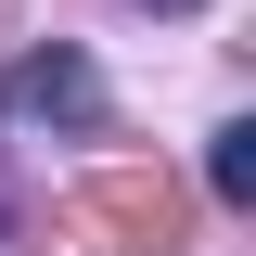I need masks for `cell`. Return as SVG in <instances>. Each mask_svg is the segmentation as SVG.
I'll return each instance as SVG.
<instances>
[{"label":"cell","instance_id":"4","mask_svg":"<svg viewBox=\"0 0 256 256\" xmlns=\"http://www.w3.org/2000/svg\"><path fill=\"white\" fill-rule=\"evenodd\" d=\"M0 244H13V205H0Z\"/></svg>","mask_w":256,"mask_h":256},{"label":"cell","instance_id":"1","mask_svg":"<svg viewBox=\"0 0 256 256\" xmlns=\"http://www.w3.org/2000/svg\"><path fill=\"white\" fill-rule=\"evenodd\" d=\"M0 116H13V128H64V141H90V128H102L90 52H64V38H52V52H26L13 77H0Z\"/></svg>","mask_w":256,"mask_h":256},{"label":"cell","instance_id":"2","mask_svg":"<svg viewBox=\"0 0 256 256\" xmlns=\"http://www.w3.org/2000/svg\"><path fill=\"white\" fill-rule=\"evenodd\" d=\"M77 218L116 230V244H166V230H180V192H166L154 166H102V180L77 192Z\"/></svg>","mask_w":256,"mask_h":256},{"label":"cell","instance_id":"5","mask_svg":"<svg viewBox=\"0 0 256 256\" xmlns=\"http://www.w3.org/2000/svg\"><path fill=\"white\" fill-rule=\"evenodd\" d=\"M154 13H192V0H154Z\"/></svg>","mask_w":256,"mask_h":256},{"label":"cell","instance_id":"3","mask_svg":"<svg viewBox=\"0 0 256 256\" xmlns=\"http://www.w3.org/2000/svg\"><path fill=\"white\" fill-rule=\"evenodd\" d=\"M205 180H218V205H256V116H230V128H218Z\"/></svg>","mask_w":256,"mask_h":256}]
</instances>
